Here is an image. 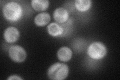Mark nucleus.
I'll use <instances>...</instances> for the list:
<instances>
[{
	"mask_svg": "<svg viewBox=\"0 0 120 80\" xmlns=\"http://www.w3.org/2000/svg\"><path fill=\"white\" fill-rule=\"evenodd\" d=\"M3 15L7 20L10 22H16L21 18L22 15V8L16 2L7 3L3 8Z\"/></svg>",
	"mask_w": 120,
	"mask_h": 80,
	"instance_id": "nucleus-1",
	"label": "nucleus"
},
{
	"mask_svg": "<svg viewBox=\"0 0 120 80\" xmlns=\"http://www.w3.org/2000/svg\"><path fill=\"white\" fill-rule=\"evenodd\" d=\"M69 67L67 65L56 63L49 68L48 76L53 80H63L65 79L69 74Z\"/></svg>",
	"mask_w": 120,
	"mask_h": 80,
	"instance_id": "nucleus-2",
	"label": "nucleus"
},
{
	"mask_svg": "<svg viewBox=\"0 0 120 80\" xmlns=\"http://www.w3.org/2000/svg\"><path fill=\"white\" fill-rule=\"evenodd\" d=\"M107 50L105 45L100 42L92 43L88 49V54L90 57L95 60L102 59L106 55Z\"/></svg>",
	"mask_w": 120,
	"mask_h": 80,
	"instance_id": "nucleus-3",
	"label": "nucleus"
},
{
	"mask_svg": "<svg viewBox=\"0 0 120 80\" xmlns=\"http://www.w3.org/2000/svg\"><path fill=\"white\" fill-rule=\"evenodd\" d=\"M9 54L11 59L17 63L24 62L27 56L24 49L18 45L12 46L10 48Z\"/></svg>",
	"mask_w": 120,
	"mask_h": 80,
	"instance_id": "nucleus-4",
	"label": "nucleus"
},
{
	"mask_svg": "<svg viewBox=\"0 0 120 80\" xmlns=\"http://www.w3.org/2000/svg\"><path fill=\"white\" fill-rule=\"evenodd\" d=\"M4 37L7 43H15L18 40L20 37L19 31L16 28L14 27H10L5 30Z\"/></svg>",
	"mask_w": 120,
	"mask_h": 80,
	"instance_id": "nucleus-5",
	"label": "nucleus"
},
{
	"mask_svg": "<svg viewBox=\"0 0 120 80\" xmlns=\"http://www.w3.org/2000/svg\"><path fill=\"white\" fill-rule=\"evenodd\" d=\"M54 18L56 22L62 24L67 22L69 19V14L66 9L63 8H59L56 9L53 14Z\"/></svg>",
	"mask_w": 120,
	"mask_h": 80,
	"instance_id": "nucleus-6",
	"label": "nucleus"
},
{
	"mask_svg": "<svg viewBox=\"0 0 120 80\" xmlns=\"http://www.w3.org/2000/svg\"><path fill=\"white\" fill-rule=\"evenodd\" d=\"M73 53L71 50L67 47L60 48L57 52V57L59 60L63 62H68L72 58Z\"/></svg>",
	"mask_w": 120,
	"mask_h": 80,
	"instance_id": "nucleus-7",
	"label": "nucleus"
},
{
	"mask_svg": "<svg viewBox=\"0 0 120 80\" xmlns=\"http://www.w3.org/2000/svg\"><path fill=\"white\" fill-rule=\"evenodd\" d=\"M31 5L35 10L42 12L48 8L49 6V1L47 0H33L31 1Z\"/></svg>",
	"mask_w": 120,
	"mask_h": 80,
	"instance_id": "nucleus-8",
	"label": "nucleus"
},
{
	"mask_svg": "<svg viewBox=\"0 0 120 80\" xmlns=\"http://www.w3.org/2000/svg\"><path fill=\"white\" fill-rule=\"evenodd\" d=\"M51 20L50 14L46 13H40L35 18V23L38 26H44L47 25Z\"/></svg>",
	"mask_w": 120,
	"mask_h": 80,
	"instance_id": "nucleus-9",
	"label": "nucleus"
},
{
	"mask_svg": "<svg viewBox=\"0 0 120 80\" xmlns=\"http://www.w3.org/2000/svg\"><path fill=\"white\" fill-rule=\"evenodd\" d=\"M48 32L52 37H57L61 35L63 33V29L62 26L56 23H53L48 25Z\"/></svg>",
	"mask_w": 120,
	"mask_h": 80,
	"instance_id": "nucleus-10",
	"label": "nucleus"
},
{
	"mask_svg": "<svg viewBox=\"0 0 120 80\" xmlns=\"http://www.w3.org/2000/svg\"><path fill=\"white\" fill-rule=\"evenodd\" d=\"M91 3L90 0H77L75 2V5L77 9L80 12H85L91 8Z\"/></svg>",
	"mask_w": 120,
	"mask_h": 80,
	"instance_id": "nucleus-11",
	"label": "nucleus"
},
{
	"mask_svg": "<svg viewBox=\"0 0 120 80\" xmlns=\"http://www.w3.org/2000/svg\"><path fill=\"white\" fill-rule=\"evenodd\" d=\"M8 80H22V79L17 75H12L10 76V77L8 78Z\"/></svg>",
	"mask_w": 120,
	"mask_h": 80,
	"instance_id": "nucleus-12",
	"label": "nucleus"
}]
</instances>
